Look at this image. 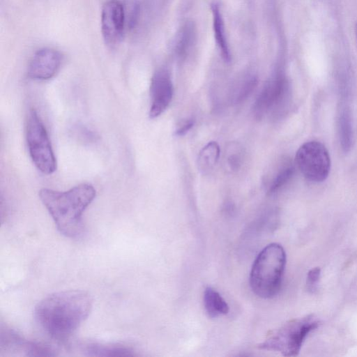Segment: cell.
I'll return each instance as SVG.
<instances>
[{
    "instance_id": "7",
    "label": "cell",
    "mask_w": 357,
    "mask_h": 357,
    "mask_svg": "<svg viewBox=\"0 0 357 357\" xmlns=\"http://www.w3.org/2000/svg\"><path fill=\"white\" fill-rule=\"evenodd\" d=\"M289 99V88L285 77L278 73L264 85L255 106V113L261 118L271 110L275 111L287 105Z\"/></svg>"
},
{
    "instance_id": "4",
    "label": "cell",
    "mask_w": 357,
    "mask_h": 357,
    "mask_svg": "<svg viewBox=\"0 0 357 357\" xmlns=\"http://www.w3.org/2000/svg\"><path fill=\"white\" fill-rule=\"evenodd\" d=\"M319 325V321L314 315L290 320L272 331L258 347L280 352L284 356H297L306 337Z\"/></svg>"
},
{
    "instance_id": "19",
    "label": "cell",
    "mask_w": 357,
    "mask_h": 357,
    "mask_svg": "<svg viewBox=\"0 0 357 357\" xmlns=\"http://www.w3.org/2000/svg\"><path fill=\"white\" fill-rule=\"evenodd\" d=\"M320 275L321 269L319 267L313 268L308 271L307 275V289L311 291L316 290Z\"/></svg>"
},
{
    "instance_id": "11",
    "label": "cell",
    "mask_w": 357,
    "mask_h": 357,
    "mask_svg": "<svg viewBox=\"0 0 357 357\" xmlns=\"http://www.w3.org/2000/svg\"><path fill=\"white\" fill-rule=\"evenodd\" d=\"M351 96H340L337 109V127L342 151L348 153L353 145L354 130L350 105Z\"/></svg>"
},
{
    "instance_id": "15",
    "label": "cell",
    "mask_w": 357,
    "mask_h": 357,
    "mask_svg": "<svg viewBox=\"0 0 357 357\" xmlns=\"http://www.w3.org/2000/svg\"><path fill=\"white\" fill-rule=\"evenodd\" d=\"M220 156V147L216 142H208L199 153L198 165L203 171L211 169L216 164Z\"/></svg>"
},
{
    "instance_id": "6",
    "label": "cell",
    "mask_w": 357,
    "mask_h": 357,
    "mask_svg": "<svg viewBox=\"0 0 357 357\" xmlns=\"http://www.w3.org/2000/svg\"><path fill=\"white\" fill-rule=\"evenodd\" d=\"M295 162L303 176L312 182H322L330 173L329 153L318 141L312 140L302 144L296 151Z\"/></svg>"
},
{
    "instance_id": "16",
    "label": "cell",
    "mask_w": 357,
    "mask_h": 357,
    "mask_svg": "<svg viewBox=\"0 0 357 357\" xmlns=\"http://www.w3.org/2000/svg\"><path fill=\"white\" fill-rule=\"evenodd\" d=\"M294 167L291 164H285L275 174L269 184L268 192L274 193L283 187L292 177Z\"/></svg>"
},
{
    "instance_id": "8",
    "label": "cell",
    "mask_w": 357,
    "mask_h": 357,
    "mask_svg": "<svg viewBox=\"0 0 357 357\" xmlns=\"http://www.w3.org/2000/svg\"><path fill=\"white\" fill-rule=\"evenodd\" d=\"M125 11L119 0L106 1L101 12V32L103 40L109 46L118 45L123 35L125 29Z\"/></svg>"
},
{
    "instance_id": "18",
    "label": "cell",
    "mask_w": 357,
    "mask_h": 357,
    "mask_svg": "<svg viewBox=\"0 0 357 357\" xmlns=\"http://www.w3.org/2000/svg\"><path fill=\"white\" fill-rule=\"evenodd\" d=\"M229 155L227 156V162L232 170H237L241 162V152L239 147L235 146V149H230Z\"/></svg>"
},
{
    "instance_id": "21",
    "label": "cell",
    "mask_w": 357,
    "mask_h": 357,
    "mask_svg": "<svg viewBox=\"0 0 357 357\" xmlns=\"http://www.w3.org/2000/svg\"><path fill=\"white\" fill-rule=\"evenodd\" d=\"M355 33H356V40H357V23L356 24V26H355Z\"/></svg>"
},
{
    "instance_id": "14",
    "label": "cell",
    "mask_w": 357,
    "mask_h": 357,
    "mask_svg": "<svg viewBox=\"0 0 357 357\" xmlns=\"http://www.w3.org/2000/svg\"><path fill=\"white\" fill-rule=\"evenodd\" d=\"M213 18V30L216 43L221 51L224 60L227 62L230 61V53L225 38L224 23L220 10L216 6L212 8Z\"/></svg>"
},
{
    "instance_id": "20",
    "label": "cell",
    "mask_w": 357,
    "mask_h": 357,
    "mask_svg": "<svg viewBox=\"0 0 357 357\" xmlns=\"http://www.w3.org/2000/svg\"><path fill=\"white\" fill-rule=\"evenodd\" d=\"M194 122L192 120H187L184 121L175 131V134L178 136L184 135L190 130L193 126Z\"/></svg>"
},
{
    "instance_id": "12",
    "label": "cell",
    "mask_w": 357,
    "mask_h": 357,
    "mask_svg": "<svg viewBox=\"0 0 357 357\" xmlns=\"http://www.w3.org/2000/svg\"><path fill=\"white\" fill-rule=\"evenodd\" d=\"M82 351L89 356H131L133 350L119 344L89 342L82 346Z\"/></svg>"
},
{
    "instance_id": "5",
    "label": "cell",
    "mask_w": 357,
    "mask_h": 357,
    "mask_svg": "<svg viewBox=\"0 0 357 357\" xmlns=\"http://www.w3.org/2000/svg\"><path fill=\"white\" fill-rule=\"evenodd\" d=\"M26 138L31 158L42 173L49 175L56 169V160L46 128L36 110L28 114Z\"/></svg>"
},
{
    "instance_id": "9",
    "label": "cell",
    "mask_w": 357,
    "mask_h": 357,
    "mask_svg": "<svg viewBox=\"0 0 357 357\" xmlns=\"http://www.w3.org/2000/svg\"><path fill=\"white\" fill-rule=\"evenodd\" d=\"M173 91L169 73L164 69L156 71L151 78L150 85V118H156L165 112L172 101Z\"/></svg>"
},
{
    "instance_id": "1",
    "label": "cell",
    "mask_w": 357,
    "mask_h": 357,
    "mask_svg": "<svg viewBox=\"0 0 357 357\" xmlns=\"http://www.w3.org/2000/svg\"><path fill=\"white\" fill-rule=\"evenodd\" d=\"M93 298L84 290L54 292L39 301L34 309L38 326L51 338L66 341L89 315Z\"/></svg>"
},
{
    "instance_id": "13",
    "label": "cell",
    "mask_w": 357,
    "mask_h": 357,
    "mask_svg": "<svg viewBox=\"0 0 357 357\" xmlns=\"http://www.w3.org/2000/svg\"><path fill=\"white\" fill-rule=\"evenodd\" d=\"M204 305L207 314L211 318L227 314L229 310L225 300L211 287H206L204 291Z\"/></svg>"
},
{
    "instance_id": "3",
    "label": "cell",
    "mask_w": 357,
    "mask_h": 357,
    "mask_svg": "<svg viewBox=\"0 0 357 357\" xmlns=\"http://www.w3.org/2000/svg\"><path fill=\"white\" fill-rule=\"evenodd\" d=\"M286 265V253L278 243H271L257 256L250 274L252 291L262 298H271L279 292Z\"/></svg>"
},
{
    "instance_id": "17",
    "label": "cell",
    "mask_w": 357,
    "mask_h": 357,
    "mask_svg": "<svg viewBox=\"0 0 357 357\" xmlns=\"http://www.w3.org/2000/svg\"><path fill=\"white\" fill-rule=\"evenodd\" d=\"M257 80L255 77L248 78L244 81L234 92L235 102H241L245 100L256 87Z\"/></svg>"
},
{
    "instance_id": "10",
    "label": "cell",
    "mask_w": 357,
    "mask_h": 357,
    "mask_svg": "<svg viewBox=\"0 0 357 357\" xmlns=\"http://www.w3.org/2000/svg\"><path fill=\"white\" fill-rule=\"evenodd\" d=\"M62 62L61 53L53 48L38 50L32 56L28 67V76L36 80H47L59 71Z\"/></svg>"
},
{
    "instance_id": "2",
    "label": "cell",
    "mask_w": 357,
    "mask_h": 357,
    "mask_svg": "<svg viewBox=\"0 0 357 357\" xmlns=\"http://www.w3.org/2000/svg\"><path fill=\"white\" fill-rule=\"evenodd\" d=\"M93 185L82 183L64 192L42 188L39 197L63 236L77 238L84 233L82 215L96 197Z\"/></svg>"
}]
</instances>
